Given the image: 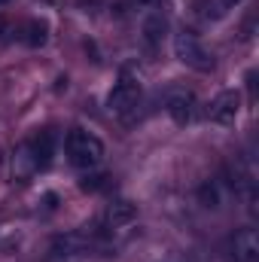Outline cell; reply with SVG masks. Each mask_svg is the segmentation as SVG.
<instances>
[{
    "label": "cell",
    "instance_id": "cell-1",
    "mask_svg": "<svg viewBox=\"0 0 259 262\" xmlns=\"http://www.w3.org/2000/svg\"><path fill=\"white\" fill-rule=\"evenodd\" d=\"M64 152H67V162L76 168V171H95L101 168L104 162V143L98 134L85 128H70L64 137Z\"/></svg>",
    "mask_w": 259,
    "mask_h": 262
},
{
    "label": "cell",
    "instance_id": "cell-2",
    "mask_svg": "<svg viewBox=\"0 0 259 262\" xmlns=\"http://www.w3.org/2000/svg\"><path fill=\"white\" fill-rule=\"evenodd\" d=\"M174 58L180 64H186L189 70H198V73H210L213 70V55L204 49V43L195 37L192 31H177L174 34Z\"/></svg>",
    "mask_w": 259,
    "mask_h": 262
},
{
    "label": "cell",
    "instance_id": "cell-3",
    "mask_svg": "<svg viewBox=\"0 0 259 262\" xmlns=\"http://www.w3.org/2000/svg\"><path fill=\"white\" fill-rule=\"evenodd\" d=\"M107 107H110V113H116L119 119H128L131 113L140 107V82H137L131 73H122V76L113 82V89H110V95H107Z\"/></svg>",
    "mask_w": 259,
    "mask_h": 262
},
{
    "label": "cell",
    "instance_id": "cell-4",
    "mask_svg": "<svg viewBox=\"0 0 259 262\" xmlns=\"http://www.w3.org/2000/svg\"><path fill=\"white\" fill-rule=\"evenodd\" d=\"M165 110H168V116H171L177 125H189V122L195 119L198 101H195V95L189 92V89L171 85V89L165 92Z\"/></svg>",
    "mask_w": 259,
    "mask_h": 262
},
{
    "label": "cell",
    "instance_id": "cell-5",
    "mask_svg": "<svg viewBox=\"0 0 259 262\" xmlns=\"http://www.w3.org/2000/svg\"><path fill=\"white\" fill-rule=\"evenodd\" d=\"M238 113H241V95H238L235 89L220 92V95L210 101V107H207V119H210L213 125H235Z\"/></svg>",
    "mask_w": 259,
    "mask_h": 262
},
{
    "label": "cell",
    "instance_id": "cell-6",
    "mask_svg": "<svg viewBox=\"0 0 259 262\" xmlns=\"http://www.w3.org/2000/svg\"><path fill=\"white\" fill-rule=\"evenodd\" d=\"M55 143H58V137H55V131L52 128L37 131V134L28 140L31 156H34V162H37V171H43V168L52 165V159H55Z\"/></svg>",
    "mask_w": 259,
    "mask_h": 262
},
{
    "label": "cell",
    "instance_id": "cell-7",
    "mask_svg": "<svg viewBox=\"0 0 259 262\" xmlns=\"http://www.w3.org/2000/svg\"><path fill=\"white\" fill-rule=\"evenodd\" d=\"M232 259L235 262H259V235L256 229H241L232 238Z\"/></svg>",
    "mask_w": 259,
    "mask_h": 262
},
{
    "label": "cell",
    "instance_id": "cell-8",
    "mask_svg": "<svg viewBox=\"0 0 259 262\" xmlns=\"http://www.w3.org/2000/svg\"><path fill=\"white\" fill-rule=\"evenodd\" d=\"M140 34H143L146 46L156 49V46L165 40V34H168V18H165L162 12H149V15L143 18V25H140Z\"/></svg>",
    "mask_w": 259,
    "mask_h": 262
},
{
    "label": "cell",
    "instance_id": "cell-9",
    "mask_svg": "<svg viewBox=\"0 0 259 262\" xmlns=\"http://www.w3.org/2000/svg\"><path fill=\"white\" fill-rule=\"evenodd\" d=\"M12 174H15V180H28L31 174H37V162H34V156H31L28 140L18 143V149H15V156H12Z\"/></svg>",
    "mask_w": 259,
    "mask_h": 262
},
{
    "label": "cell",
    "instance_id": "cell-10",
    "mask_svg": "<svg viewBox=\"0 0 259 262\" xmlns=\"http://www.w3.org/2000/svg\"><path fill=\"white\" fill-rule=\"evenodd\" d=\"M46 40H49V25H46V21L31 18V21L21 28V43H25V46H31V49L46 46Z\"/></svg>",
    "mask_w": 259,
    "mask_h": 262
},
{
    "label": "cell",
    "instance_id": "cell-11",
    "mask_svg": "<svg viewBox=\"0 0 259 262\" xmlns=\"http://www.w3.org/2000/svg\"><path fill=\"white\" fill-rule=\"evenodd\" d=\"M198 201H201L204 207H213V210H217L220 201H223V198H220V186H217L213 180H204V183L198 186Z\"/></svg>",
    "mask_w": 259,
    "mask_h": 262
},
{
    "label": "cell",
    "instance_id": "cell-12",
    "mask_svg": "<svg viewBox=\"0 0 259 262\" xmlns=\"http://www.w3.org/2000/svg\"><path fill=\"white\" fill-rule=\"evenodd\" d=\"M79 186H82L85 192H95V189H101V186H104V177H85Z\"/></svg>",
    "mask_w": 259,
    "mask_h": 262
},
{
    "label": "cell",
    "instance_id": "cell-13",
    "mask_svg": "<svg viewBox=\"0 0 259 262\" xmlns=\"http://www.w3.org/2000/svg\"><path fill=\"white\" fill-rule=\"evenodd\" d=\"M6 31H9V21H6V18H0V40L6 37Z\"/></svg>",
    "mask_w": 259,
    "mask_h": 262
},
{
    "label": "cell",
    "instance_id": "cell-14",
    "mask_svg": "<svg viewBox=\"0 0 259 262\" xmlns=\"http://www.w3.org/2000/svg\"><path fill=\"white\" fill-rule=\"evenodd\" d=\"M134 3H146V6H165V0H134Z\"/></svg>",
    "mask_w": 259,
    "mask_h": 262
},
{
    "label": "cell",
    "instance_id": "cell-15",
    "mask_svg": "<svg viewBox=\"0 0 259 262\" xmlns=\"http://www.w3.org/2000/svg\"><path fill=\"white\" fill-rule=\"evenodd\" d=\"M220 3H223V6H226V9H232V6H238V3H241V0H220Z\"/></svg>",
    "mask_w": 259,
    "mask_h": 262
},
{
    "label": "cell",
    "instance_id": "cell-16",
    "mask_svg": "<svg viewBox=\"0 0 259 262\" xmlns=\"http://www.w3.org/2000/svg\"><path fill=\"white\" fill-rule=\"evenodd\" d=\"M0 165H3V149H0Z\"/></svg>",
    "mask_w": 259,
    "mask_h": 262
},
{
    "label": "cell",
    "instance_id": "cell-17",
    "mask_svg": "<svg viewBox=\"0 0 259 262\" xmlns=\"http://www.w3.org/2000/svg\"><path fill=\"white\" fill-rule=\"evenodd\" d=\"M6 3H9V0H0V6H6Z\"/></svg>",
    "mask_w": 259,
    "mask_h": 262
},
{
    "label": "cell",
    "instance_id": "cell-18",
    "mask_svg": "<svg viewBox=\"0 0 259 262\" xmlns=\"http://www.w3.org/2000/svg\"><path fill=\"white\" fill-rule=\"evenodd\" d=\"M168 262H171V259H168Z\"/></svg>",
    "mask_w": 259,
    "mask_h": 262
}]
</instances>
